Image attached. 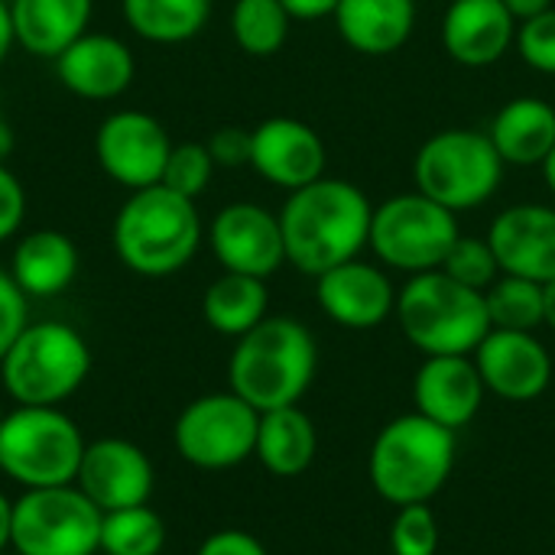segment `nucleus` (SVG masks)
I'll return each instance as SVG.
<instances>
[{"label": "nucleus", "mask_w": 555, "mask_h": 555, "mask_svg": "<svg viewBox=\"0 0 555 555\" xmlns=\"http://www.w3.org/2000/svg\"><path fill=\"white\" fill-rule=\"evenodd\" d=\"M371 221L374 205L354 182L322 176L289 192L280 211L286 263L306 276H322L361 257L371 241Z\"/></svg>", "instance_id": "f257e3e1"}, {"label": "nucleus", "mask_w": 555, "mask_h": 555, "mask_svg": "<svg viewBox=\"0 0 555 555\" xmlns=\"http://www.w3.org/2000/svg\"><path fill=\"white\" fill-rule=\"evenodd\" d=\"M10 520H13V501L0 491V555L10 546Z\"/></svg>", "instance_id": "37998d69"}, {"label": "nucleus", "mask_w": 555, "mask_h": 555, "mask_svg": "<svg viewBox=\"0 0 555 555\" xmlns=\"http://www.w3.org/2000/svg\"><path fill=\"white\" fill-rule=\"evenodd\" d=\"M257 426L260 413L234 390L205 393L179 413L172 426V442L182 462H189L192 468L228 472L254 459Z\"/></svg>", "instance_id": "9b49d317"}, {"label": "nucleus", "mask_w": 555, "mask_h": 555, "mask_svg": "<svg viewBox=\"0 0 555 555\" xmlns=\"http://www.w3.org/2000/svg\"><path fill=\"white\" fill-rule=\"evenodd\" d=\"M114 254L140 276H172L202 247V218L192 198L163 182L130 192L114 218Z\"/></svg>", "instance_id": "7ed1b4c3"}, {"label": "nucleus", "mask_w": 555, "mask_h": 555, "mask_svg": "<svg viewBox=\"0 0 555 555\" xmlns=\"http://www.w3.org/2000/svg\"><path fill=\"white\" fill-rule=\"evenodd\" d=\"M172 140L146 111H114L94 133V156L107 179L137 192L163 182Z\"/></svg>", "instance_id": "f8f14e48"}, {"label": "nucleus", "mask_w": 555, "mask_h": 555, "mask_svg": "<svg viewBox=\"0 0 555 555\" xmlns=\"http://www.w3.org/2000/svg\"><path fill=\"white\" fill-rule=\"evenodd\" d=\"M504 3H507V10L514 13L517 23L533 20V16H540V13L553 10V0H504Z\"/></svg>", "instance_id": "a19ab883"}, {"label": "nucleus", "mask_w": 555, "mask_h": 555, "mask_svg": "<svg viewBox=\"0 0 555 555\" xmlns=\"http://www.w3.org/2000/svg\"><path fill=\"white\" fill-rule=\"evenodd\" d=\"M488 244L501 263V273L533 283L555 280V208L550 205H511L488 231Z\"/></svg>", "instance_id": "6ab92c4d"}, {"label": "nucleus", "mask_w": 555, "mask_h": 555, "mask_svg": "<svg viewBox=\"0 0 555 555\" xmlns=\"http://www.w3.org/2000/svg\"><path fill=\"white\" fill-rule=\"evenodd\" d=\"M10 150H13V130H10V124H7V117L0 111V159H7Z\"/></svg>", "instance_id": "a18cd8bd"}, {"label": "nucleus", "mask_w": 555, "mask_h": 555, "mask_svg": "<svg viewBox=\"0 0 555 555\" xmlns=\"http://www.w3.org/2000/svg\"><path fill=\"white\" fill-rule=\"evenodd\" d=\"M104 514L78 485L23 491L13 501L10 550L16 555H98Z\"/></svg>", "instance_id": "9d476101"}, {"label": "nucleus", "mask_w": 555, "mask_h": 555, "mask_svg": "<svg viewBox=\"0 0 555 555\" xmlns=\"http://www.w3.org/2000/svg\"><path fill=\"white\" fill-rule=\"evenodd\" d=\"M289 26L293 16L280 0H234L231 36L254 59L276 55L289 39Z\"/></svg>", "instance_id": "c85d7f7f"}, {"label": "nucleus", "mask_w": 555, "mask_h": 555, "mask_svg": "<svg viewBox=\"0 0 555 555\" xmlns=\"http://www.w3.org/2000/svg\"><path fill=\"white\" fill-rule=\"evenodd\" d=\"M85 446L78 423L59 406H16L0 423L3 478L23 491L75 485Z\"/></svg>", "instance_id": "0eeeda50"}, {"label": "nucleus", "mask_w": 555, "mask_h": 555, "mask_svg": "<svg viewBox=\"0 0 555 555\" xmlns=\"http://www.w3.org/2000/svg\"><path fill=\"white\" fill-rule=\"evenodd\" d=\"M16 42V36H13V20H10V3L7 0H0V62L7 59V52H10V46Z\"/></svg>", "instance_id": "79ce46f5"}, {"label": "nucleus", "mask_w": 555, "mask_h": 555, "mask_svg": "<svg viewBox=\"0 0 555 555\" xmlns=\"http://www.w3.org/2000/svg\"><path fill=\"white\" fill-rule=\"evenodd\" d=\"M26 293L13 283L10 270H0V361L10 351V345L20 338V332L29 325Z\"/></svg>", "instance_id": "c9c22d12"}, {"label": "nucleus", "mask_w": 555, "mask_h": 555, "mask_svg": "<svg viewBox=\"0 0 555 555\" xmlns=\"http://www.w3.org/2000/svg\"><path fill=\"white\" fill-rule=\"evenodd\" d=\"M455 433L413 413L390 420L371 442L367 478L380 501L393 507L429 504L452 478Z\"/></svg>", "instance_id": "20e7f679"}, {"label": "nucleus", "mask_w": 555, "mask_h": 555, "mask_svg": "<svg viewBox=\"0 0 555 555\" xmlns=\"http://www.w3.org/2000/svg\"><path fill=\"white\" fill-rule=\"evenodd\" d=\"M91 374L88 341L65 322H33L0 361L3 390L16 406H59Z\"/></svg>", "instance_id": "423d86ee"}, {"label": "nucleus", "mask_w": 555, "mask_h": 555, "mask_svg": "<svg viewBox=\"0 0 555 555\" xmlns=\"http://www.w3.org/2000/svg\"><path fill=\"white\" fill-rule=\"evenodd\" d=\"M0 475H3V465H0Z\"/></svg>", "instance_id": "09e8293b"}, {"label": "nucleus", "mask_w": 555, "mask_h": 555, "mask_svg": "<svg viewBox=\"0 0 555 555\" xmlns=\"http://www.w3.org/2000/svg\"><path fill=\"white\" fill-rule=\"evenodd\" d=\"M439 520L429 504H410L397 507L390 520V555H436L439 553Z\"/></svg>", "instance_id": "2f4dec72"}, {"label": "nucleus", "mask_w": 555, "mask_h": 555, "mask_svg": "<svg viewBox=\"0 0 555 555\" xmlns=\"http://www.w3.org/2000/svg\"><path fill=\"white\" fill-rule=\"evenodd\" d=\"M205 146H208L215 166H224V169L250 166V130H244V127H221L208 137Z\"/></svg>", "instance_id": "e433bc0d"}, {"label": "nucleus", "mask_w": 555, "mask_h": 555, "mask_svg": "<svg viewBox=\"0 0 555 555\" xmlns=\"http://www.w3.org/2000/svg\"><path fill=\"white\" fill-rule=\"evenodd\" d=\"M488 387L472 354L423 358L413 374V410L442 429H465L485 406Z\"/></svg>", "instance_id": "f3484780"}, {"label": "nucleus", "mask_w": 555, "mask_h": 555, "mask_svg": "<svg viewBox=\"0 0 555 555\" xmlns=\"http://www.w3.org/2000/svg\"><path fill=\"white\" fill-rule=\"evenodd\" d=\"M319 455V429L306 410L280 406L260 413L254 459L276 478H299Z\"/></svg>", "instance_id": "a878e982"}, {"label": "nucleus", "mask_w": 555, "mask_h": 555, "mask_svg": "<svg viewBox=\"0 0 555 555\" xmlns=\"http://www.w3.org/2000/svg\"><path fill=\"white\" fill-rule=\"evenodd\" d=\"M195 555H270L267 546L247 530H218L211 533Z\"/></svg>", "instance_id": "58836bf2"}, {"label": "nucleus", "mask_w": 555, "mask_h": 555, "mask_svg": "<svg viewBox=\"0 0 555 555\" xmlns=\"http://www.w3.org/2000/svg\"><path fill=\"white\" fill-rule=\"evenodd\" d=\"M127 26L159 46L195 39L211 16V0H120Z\"/></svg>", "instance_id": "cd10ccee"}, {"label": "nucleus", "mask_w": 555, "mask_h": 555, "mask_svg": "<svg viewBox=\"0 0 555 555\" xmlns=\"http://www.w3.org/2000/svg\"><path fill=\"white\" fill-rule=\"evenodd\" d=\"M485 302H488L491 328H504V332H537L543 325V283L501 273L485 289Z\"/></svg>", "instance_id": "c756f323"}, {"label": "nucleus", "mask_w": 555, "mask_h": 555, "mask_svg": "<svg viewBox=\"0 0 555 555\" xmlns=\"http://www.w3.org/2000/svg\"><path fill=\"white\" fill-rule=\"evenodd\" d=\"M504 179V159L494 150L488 133L452 127L433 133L416 159H413V182L416 192L439 202L449 211H472L494 198Z\"/></svg>", "instance_id": "6e6552de"}, {"label": "nucleus", "mask_w": 555, "mask_h": 555, "mask_svg": "<svg viewBox=\"0 0 555 555\" xmlns=\"http://www.w3.org/2000/svg\"><path fill=\"white\" fill-rule=\"evenodd\" d=\"M540 169H543V179H546L550 192H553V195H555V146H553V150H550V156L543 159V166H540Z\"/></svg>", "instance_id": "49530a36"}, {"label": "nucleus", "mask_w": 555, "mask_h": 555, "mask_svg": "<svg viewBox=\"0 0 555 555\" xmlns=\"http://www.w3.org/2000/svg\"><path fill=\"white\" fill-rule=\"evenodd\" d=\"M322 137L296 117H270L250 130V166L270 185L296 192L325 172Z\"/></svg>", "instance_id": "a211bd4d"}, {"label": "nucleus", "mask_w": 555, "mask_h": 555, "mask_svg": "<svg viewBox=\"0 0 555 555\" xmlns=\"http://www.w3.org/2000/svg\"><path fill=\"white\" fill-rule=\"evenodd\" d=\"M208 244L228 273L267 280L286 263L280 215H270L254 202L224 205L208 228Z\"/></svg>", "instance_id": "ddd939ff"}, {"label": "nucleus", "mask_w": 555, "mask_h": 555, "mask_svg": "<svg viewBox=\"0 0 555 555\" xmlns=\"http://www.w3.org/2000/svg\"><path fill=\"white\" fill-rule=\"evenodd\" d=\"M26 215V192L23 182L7 169V163L0 159V244L10 241Z\"/></svg>", "instance_id": "4c0bfd02"}, {"label": "nucleus", "mask_w": 555, "mask_h": 555, "mask_svg": "<svg viewBox=\"0 0 555 555\" xmlns=\"http://www.w3.org/2000/svg\"><path fill=\"white\" fill-rule=\"evenodd\" d=\"M439 270H446L452 280H459L462 286H472L478 293H485L501 276V263H498L488 237L478 241V237H465V234H459V241L452 244V250Z\"/></svg>", "instance_id": "72a5a7b5"}, {"label": "nucleus", "mask_w": 555, "mask_h": 555, "mask_svg": "<svg viewBox=\"0 0 555 555\" xmlns=\"http://www.w3.org/2000/svg\"><path fill=\"white\" fill-rule=\"evenodd\" d=\"M137 62L127 42L107 33H85L59 59V81L85 101H111L124 94L133 81Z\"/></svg>", "instance_id": "412c9836"}, {"label": "nucleus", "mask_w": 555, "mask_h": 555, "mask_svg": "<svg viewBox=\"0 0 555 555\" xmlns=\"http://www.w3.org/2000/svg\"><path fill=\"white\" fill-rule=\"evenodd\" d=\"M13 283L36 299L65 293L78 276V247L68 234L42 228L20 237L10 260Z\"/></svg>", "instance_id": "b1692460"}, {"label": "nucleus", "mask_w": 555, "mask_h": 555, "mask_svg": "<svg viewBox=\"0 0 555 555\" xmlns=\"http://www.w3.org/2000/svg\"><path fill=\"white\" fill-rule=\"evenodd\" d=\"M517 20L504 0H452L442 16V46L465 68H488L507 55Z\"/></svg>", "instance_id": "aec40b11"}, {"label": "nucleus", "mask_w": 555, "mask_h": 555, "mask_svg": "<svg viewBox=\"0 0 555 555\" xmlns=\"http://www.w3.org/2000/svg\"><path fill=\"white\" fill-rule=\"evenodd\" d=\"M397 322L423 354H475L491 332L485 293L462 286L446 270L416 273L397 293Z\"/></svg>", "instance_id": "39448f33"}, {"label": "nucleus", "mask_w": 555, "mask_h": 555, "mask_svg": "<svg viewBox=\"0 0 555 555\" xmlns=\"http://www.w3.org/2000/svg\"><path fill=\"white\" fill-rule=\"evenodd\" d=\"M211 172H215V159L205 143H172L163 169V185L195 202L208 189Z\"/></svg>", "instance_id": "473e14b6"}, {"label": "nucleus", "mask_w": 555, "mask_h": 555, "mask_svg": "<svg viewBox=\"0 0 555 555\" xmlns=\"http://www.w3.org/2000/svg\"><path fill=\"white\" fill-rule=\"evenodd\" d=\"M514 46L530 68L543 75H555V7L533 20L517 23Z\"/></svg>", "instance_id": "f704fd0d"}, {"label": "nucleus", "mask_w": 555, "mask_h": 555, "mask_svg": "<svg viewBox=\"0 0 555 555\" xmlns=\"http://www.w3.org/2000/svg\"><path fill=\"white\" fill-rule=\"evenodd\" d=\"M3 416H7V413H3V403H0V423H3Z\"/></svg>", "instance_id": "de8ad7c7"}, {"label": "nucleus", "mask_w": 555, "mask_h": 555, "mask_svg": "<svg viewBox=\"0 0 555 555\" xmlns=\"http://www.w3.org/2000/svg\"><path fill=\"white\" fill-rule=\"evenodd\" d=\"M293 20H322L338 10L341 0H280Z\"/></svg>", "instance_id": "ea45409f"}, {"label": "nucleus", "mask_w": 555, "mask_h": 555, "mask_svg": "<svg viewBox=\"0 0 555 555\" xmlns=\"http://www.w3.org/2000/svg\"><path fill=\"white\" fill-rule=\"evenodd\" d=\"M75 485L101 514H111V511L150 504L156 488V472L140 446L111 436L85 446Z\"/></svg>", "instance_id": "4468645a"}, {"label": "nucleus", "mask_w": 555, "mask_h": 555, "mask_svg": "<svg viewBox=\"0 0 555 555\" xmlns=\"http://www.w3.org/2000/svg\"><path fill=\"white\" fill-rule=\"evenodd\" d=\"M488 393L507 403H530L553 384V354L537 332L491 328L472 354Z\"/></svg>", "instance_id": "2eb2a0df"}, {"label": "nucleus", "mask_w": 555, "mask_h": 555, "mask_svg": "<svg viewBox=\"0 0 555 555\" xmlns=\"http://www.w3.org/2000/svg\"><path fill=\"white\" fill-rule=\"evenodd\" d=\"M488 137L504 166H543L555 146V107L530 94L514 98L498 111Z\"/></svg>", "instance_id": "393cba45"}, {"label": "nucleus", "mask_w": 555, "mask_h": 555, "mask_svg": "<svg viewBox=\"0 0 555 555\" xmlns=\"http://www.w3.org/2000/svg\"><path fill=\"white\" fill-rule=\"evenodd\" d=\"M94 0H10L16 42L36 59H59L88 33Z\"/></svg>", "instance_id": "4be33fe9"}, {"label": "nucleus", "mask_w": 555, "mask_h": 555, "mask_svg": "<svg viewBox=\"0 0 555 555\" xmlns=\"http://www.w3.org/2000/svg\"><path fill=\"white\" fill-rule=\"evenodd\" d=\"M332 16L354 52L393 55L413 36L416 0H341Z\"/></svg>", "instance_id": "5701e85b"}, {"label": "nucleus", "mask_w": 555, "mask_h": 555, "mask_svg": "<svg viewBox=\"0 0 555 555\" xmlns=\"http://www.w3.org/2000/svg\"><path fill=\"white\" fill-rule=\"evenodd\" d=\"M315 302L335 325L371 332L397 312V289L380 267L354 257L315 276Z\"/></svg>", "instance_id": "dca6fc26"}, {"label": "nucleus", "mask_w": 555, "mask_h": 555, "mask_svg": "<svg viewBox=\"0 0 555 555\" xmlns=\"http://www.w3.org/2000/svg\"><path fill=\"white\" fill-rule=\"evenodd\" d=\"M202 315L211 332L241 338L257 328L270 315V293L267 280L244 276V273H221L202 296Z\"/></svg>", "instance_id": "bb28decb"}, {"label": "nucleus", "mask_w": 555, "mask_h": 555, "mask_svg": "<svg viewBox=\"0 0 555 555\" xmlns=\"http://www.w3.org/2000/svg\"><path fill=\"white\" fill-rule=\"evenodd\" d=\"M459 234L455 211L423 192H403L374 208L367 247L384 267L416 276L439 270Z\"/></svg>", "instance_id": "1a4fd4ad"}, {"label": "nucleus", "mask_w": 555, "mask_h": 555, "mask_svg": "<svg viewBox=\"0 0 555 555\" xmlns=\"http://www.w3.org/2000/svg\"><path fill=\"white\" fill-rule=\"evenodd\" d=\"M319 371V345L312 332L289 315H267L237 338L228 361V390L257 413L296 406Z\"/></svg>", "instance_id": "f03ea898"}, {"label": "nucleus", "mask_w": 555, "mask_h": 555, "mask_svg": "<svg viewBox=\"0 0 555 555\" xmlns=\"http://www.w3.org/2000/svg\"><path fill=\"white\" fill-rule=\"evenodd\" d=\"M163 546H166V524L150 504L111 511L101 520L104 555H159Z\"/></svg>", "instance_id": "7c9ffc66"}, {"label": "nucleus", "mask_w": 555, "mask_h": 555, "mask_svg": "<svg viewBox=\"0 0 555 555\" xmlns=\"http://www.w3.org/2000/svg\"><path fill=\"white\" fill-rule=\"evenodd\" d=\"M543 325L555 332V280L543 283Z\"/></svg>", "instance_id": "c03bdc74"}]
</instances>
